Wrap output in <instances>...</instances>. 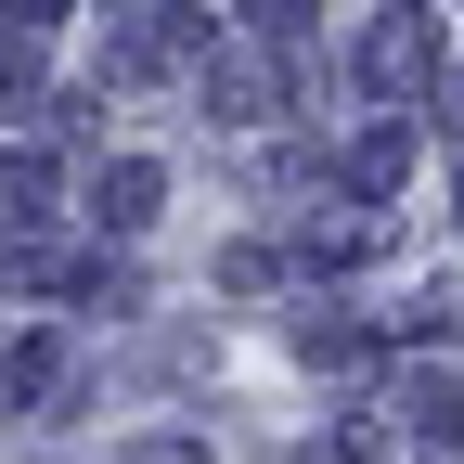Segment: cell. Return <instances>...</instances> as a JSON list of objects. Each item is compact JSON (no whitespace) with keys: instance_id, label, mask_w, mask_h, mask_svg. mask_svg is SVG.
<instances>
[{"instance_id":"obj_1","label":"cell","mask_w":464,"mask_h":464,"mask_svg":"<svg viewBox=\"0 0 464 464\" xmlns=\"http://www.w3.org/2000/svg\"><path fill=\"white\" fill-rule=\"evenodd\" d=\"M426 78H439V14H426V0H400V14L362 39V91H374V103H413Z\"/></svg>"},{"instance_id":"obj_2","label":"cell","mask_w":464,"mask_h":464,"mask_svg":"<svg viewBox=\"0 0 464 464\" xmlns=\"http://www.w3.org/2000/svg\"><path fill=\"white\" fill-rule=\"evenodd\" d=\"M400 426H413L426 451H464V387L451 374H413V387H400Z\"/></svg>"},{"instance_id":"obj_3","label":"cell","mask_w":464,"mask_h":464,"mask_svg":"<svg viewBox=\"0 0 464 464\" xmlns=\"http://www.w3.org/2000/svg\"><path fill=\"white\" fill-rule=\"evenodd\" d=\"M65 374H78V362H65V348H52V335H26V348H0V413H26V400H52Z\"/></svg>"},{"instance_id":"obj_4","label":"cell","mask_w":464,"mask_h":464,"mask_svg":"<svg viewBox=\"0 0 464 464\" xmlns=\"http://www.w3.org/2000/svg\"><path fill=\"white\" fill-rule=\"evenodd\" d=\"M91 207H103V232H142V219H155V168H142V155H116L103 181H91Z\"/></svg>"},{"instance_id":"obj_5","label":"cell","mask_w":464,"mask_h":464,"mask_svg":"<svg viewBox=\"0 0 464 464\" xmlns=\"http://www.w3.org/2000/svg\"><path fill=\"white\" fill-rule=\"evenodd\" d=\"M219 116H232V130L271 116V65H258V52H232V65H219Z\"/></svg>"},{"instance_id":"obj_6","label":"cell","mask_w":464,"mask_h":464,"mask_svg":"<svg viewBox=\"0 0 464 464\" xmlns=\"http://www.w3.org/2000/svg\"><path fill=\"white\" fill-rule=\"evenodd\" d=\"M400 168H413V130H362V155H348V181H362V194H387Z\"/></svg>"},{"instance_id":"obj_7","label":"cell","mask_w":464,"mask_h":464,"mask_svg":"<svg viewBox=\"0 0 464 464\" xmlns=\"http://www.w3.org/2000/svg\"><path fill=\"white\" fill-rule=\"evenodd\" d=\"M39 194H52V168L39 155H0V219H14V232L39 219Z\"/></svg>"},{"instance_id":"obj_8","label":"cell","mask_w":464,"mask_h":464,"mask_svg":"<svg viewBox=\"0 0 464 464\" xmlns=\"http://www.w3.org/2000/svg\"><path fill=\"white\" fill-rule=\"evenodd\" d=\"M246 26H258V39H297V26H310V0H246Z\"/></svg>"},{"instance_id":"obj_9","label":"cell","mask_w":464,"mask_h":464,"mask_svg":"<svg viewBox=\"0 0 464 464\" xmlns=\"http://www.w3.org/2000/svg\"><path fill=\"white\" fill-rule=\"evenodd\" d=\"M0 14H14V26L39 39V26H65V0H0Z\"/></svg>"}]
</instances>
